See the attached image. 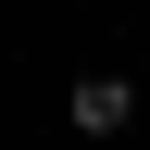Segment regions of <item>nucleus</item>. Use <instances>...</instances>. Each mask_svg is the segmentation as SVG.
<instances>
[{
	"label": "nucleus",
	"instance_id": "obj_1",
	"mask_svg": "<svg viewBox=\"0 0 150 150\" xmlns=\"http://www.w3.org/2000/svg\"><path fill=\"white\" fill-rule=\"evenodd\" d=\"M125 112H138V88H125V75H88V88H75V138H112Z\"/></svg>",
	"mask_w": 150,
	"mask_h": 150
}]
</instances>
